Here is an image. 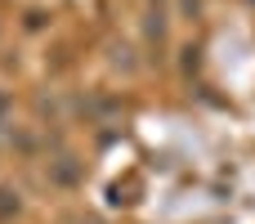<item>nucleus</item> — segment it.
Listing matches in <instances>:
<instances>
[{"label":"nucleus","mask_w":255,"mask_h":224,"mask_svg":"<svg viewBox=\"0 0 255 224\" xmlns=\"http://www.w3.org/2000/svg\"><path fill=\"white\" fill-rule=\"evenodd\" d=\"M54 180H58V184H76V166H72V157H58V166H54Z\"/></svg>","instance_id":"1"},{"label":"nucleus","mask_w":255,"mask_h":224,"mask_svg":"<svg viewBox=\"0 0 255 224\" xmlns=\"http://www.w3.org/2000/svg\"><path fill=\"white\" fill-rule=\"evenodd\" d=\"M18 193H9V189H0V220H9V216H18Z\"/></svg>","instance_id":"2"}]
</instances>
